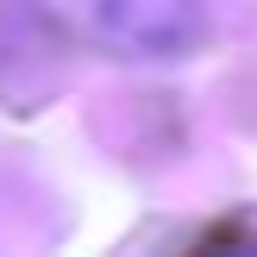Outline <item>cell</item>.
Masks as SVG:
<instances>
[{
	"instance_id": "cell-1",
	"label": "cell",
	"mask_w": 257,
	"mask_h": 257,
	"mask_svg": "<svg viewBox=\"0 0 257 257\" xmlns=\"http://www.w3.org/2000/svg\"><path fill=\"white\" fill-rule=\"evenodd\" d=\"M57 32L132 63H176L207 38V0H38Z\"/></svg>"
}]
</instances>
